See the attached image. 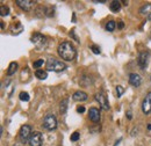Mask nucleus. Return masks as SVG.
Wrapping results in <instances>:
<instances>
[{"label":"nucleus","instance_id":"f257e3e1","mask_svg":"<svg viewBox=\"0 0 151 146\" xmlns=\"http://www.w3.org/2000/svg\"><path fill=\"white\" fill-rule=\"evenodd\" d=\"M58 55L62 59H64L66 62H72L77 56V51H76L75 47L72 45V43L63 42L58 47Z\"/></svg>","mask_w":151,"mask_h":146},{"label":"nucleus","instance_id":"f03ea898","mask_svg":"<svg viewBox=\"0 0 151 146\" xmlns=\"http://www.w3.org/2000/svg\"><path fill=\"white\" fill-rule=\"evenodd\" d=\"M47 69L48 71H54V72H62L66 69V65L64 62L56 59V58H49L47 62Z\"/></svg>","mask_w":151,"mask_h":146},{"label":"nucleus","instance_id":"7ed1b4c3","mask_svg":"<svg viewBox=\"0 0 151 146\" xmlns=\"http://www.w3.org/2000/svg\"><path fill=\"white\" fill-rule=\"evenodd\" d=\"M43 128L47 130H54L57 128V120L56 117L51 114H48L43 120Z\"/></svg>","mask_w":151,"mask_h":146},{"label":"nucleus","instance_id":"20e7f679","mask_svg":"<svg viewBox=\"0 0 151 146\" xmlns=\"http://www.w3.org/2000/svg\"><path fill=\"white\" fill-rule=\"evenodd\" d=\"M32 128H30V125H23L22 128L20 129V140L22 142V143H27V142H29V139H30V137H32Z\"/></svg>","mask_w":151,"mask_h":146},{"label":"nucleus","instance_id":"39448f33","mask_svg":"<svg viewBox=\"0 0 151 146\" xmlns=\"http://www.w3.org/2000/svg\"><path fill=\"white\" fill-rule=\"evenodd\" d=\"M95 100L99 102V104H100V107H101L102 109H105V110L109 109V103H108L107 96H106L102 92H99V93L95 94Z\"/></svg>","mask_w":151,"mask_h":146},{"label":"nucleus","instance_id":"423d86ee","mask_svg":"<svg viewBox=\"0 0 151 146\" xmlns=\"http://www.w3.org/2000/svg\"><path fill=\"white\" fill-rule=\"evenodd\" d=\"M32 42L34 43V45L35 47H37L38 49L40 48H44L45 47V44H47V38L43 36L42 34H34L33 36H32Z\"/></svg>","mask_w":151,"mask_h":146},{"label":"nucleus","instance_id":"0eeeda50","mask_svg":"<svg viewBox=\"0 0 151 146\" xmlns=\"http://www.w3.org/2000/svg\"><path fill=\"white\" fill-rule=\"evenodd\" d=\"M43 143V136L41 132H33L32 133V137L29 139V145L30 146H41Z\"/></svg>","mask_w":151,"mask_h":146},{"label":"nucleus","instance_id":"6e6552de","mask_svg":"<svg viewBox=\"0 0 151 146\" xmlns=\"http://www.w3.org/2000/svg\"><path fill=\"white\" fill-rule=\"evenodd\" d=\"M17 4L21 9L26 11V12H29L34 5H35V1H32V0H17Z\"/></svg>","mask_w":151,"mask_h":146},{"label":"nucleus","instance_id":"1a4fd4ad","mask_svg":"<svg viewBox=\"0 0 151 146\" xmlns=\"http://www.w3.org/2000/svg\"><path fill=\"white\" fill-rule=\"evenodd\" d=\"M142 111H143L145 115L151 112V92L147 94L145 99L143 100V103H142Z\"/></svg>","mask_w":151,"mask_h":146},{"label":"nucleus","instance_id":"9d476101","mask_svg":"<svg viewBox=\"0 0 151 146\" xmlns=\"http://www.w3.org/2000/svg\"><path fill=\"white\" fill-rule=\"evenodd\" d=\"M148 59H149V52H141V54H139L137 63H138V65H139V67H141L142 70L145 69V66H147V64H148Z\"/></svg>","mask_w":151,"mask_h":146},{"label":"nucleus","instance_id":"9b49d317","mask_svg":"<svg viewBox=\"0 0 151 146\" xmlns=\"http://www.w3.org/2000/svg\"><path fill=\"white\" fill-rule=\"evenodd\" d=\"M129 82L130 85H132L134 87H139L141 86V82H142V79L138 74L136 73H130L129 74Z\"/></svg>","mask_w":151,"mask_h":146},{"label":"nucleus","instance_id":"f8f14e48","mask_svg":"<svg viewBox=\"0 0 151 146\" xmlns=\"http://www.w3.org/2000/svg\"><path fill=\"white\" fill-rule=\"evenodd\" d=\"M139 13H141L144 18H147L148 20H151V2L150 4L143 5V6L141 7V9H139Z\"/></svg>","mask_w":151,"mask_h":146},{"label":"nucleus","instance_id":"ddd939ff","mask_svg":"<svg viewBox=\"0 0 151 146\" xmlns=\"http://www.w3.org/2000/svg\"><path fill=\"white\" fill-rule=\"evenodd\" d=\"M88 117H90V120H91L92 122L98 123V122L100 121V111H99V109H96V108H91L90 111H88Z\"/></svg>","mask_w":151,"mask_h":146},{"label":"nucleus","instance_id":"4468645a","mask_svg":"<svg viewBox=\"0 0 151 146\" xmlns=\"http://www.w3.org/2000/svg\"><path fill=\"white\" fill-rule=\"evenodd\" d=\"M72 97H73V100H75V101H86V100L88 99V95H87L85 92L78 91L73 94V96H72Z\"/></svg>","mask_w":151,"mask_h":146},{"label":"nucleus","instance_id":"2eb2a0df","mask_svg":"<svg viewBox=\"0 0 151 146\" xmlns=\"http://www.w3.org/2000/svg\"><path fill=\"white\" fill-rule=\"evenodd\" d=\"M18 70V63L17 62H12L8 66V70H7V75H13L14 73L17 72Z\"/></svg>","mask_w":151,"mask_h":146},{"label":"nucleus","instance_id":"dca6fc26","mask_svg":"<svg viewBox=\"0 0 151 146\" xmlns=\"http://www.w3.org/2000/svg\"><path fill=\"white\" fill-rule=\"evenodd\" d=\"M35 77L38 78L40 80H44V79L48 78V73H47V71H43V70H36Z\"/></svg>","mask_w":151,"mask_h":146},{"label":"nucleus","instance_id":"f3484780","mask_svg":"<svg viewBox=\"0 0 151 146\" xmlns=\"http://www.w3.org/2000/svg\"><path fill=\"white\" fill-rule=\"evenodd\" d=\"M120 8H121V4H120V1H112V4H111V11L114 12V13H116V12H119L120 11Z\"/></svg>","mask_w":151,"mask_h":146},{"label":"nucleus","instance_id":"a211bd4d","mask_svg":"<svg viewBox=\"0 0 151 146\" xmlns=\"http://www.w3.org/2000/svg\"><path fill=\"white\" fill-rule=\"evenodd\" d=\"M68 103H69V100H63V101L60 102V112H62V114H65V112H66Z\"/></svg>","mask_w":151,"mask_h":146},{"label":"nucleus","instance_id":"6ab92c4d","mask_svg":"<svg viewBox=\"0 0 151 146\" xmlns=\"http://www.w3.org/2000/svg\"><path fill=\"white\" fill-rule=\"evenodd\" d=\"M115 27H116V24H115L114 21H108L107 24H106V30L107 31H114Z\"/></svg>","mask_w":151,"mask_h":146},{"label":"nucleus","instance_id":"aec40b11","mask_svg":"<svg viewBox=\"0 0 151 146\" xmlns=\"http://www.w3.org/2000/svg\"><path fill=\"white\" fill-rule=\"evenodd\" d=\"M19 96H20V100L26 101V102H27V101H29V99H30V97H29V94H28L27 92H21Z\"/></svg>","mask_w":151,"mask_h":146},{"label":"nucleus","instance_id":"412c9836","mask_svg":"<svg viewBox=\"0 0 151 146\" xmlns=\"http://www.w3.org/2000/svg\"><path fill=\"white\" fill-rule=\"evenodd\" d=\"M43 64H44V60L43 59H37L36 62H34V69H40L41 66H43Z\"/></svg>","mask_w":151,"mask_h":146},{"label":"nucleus","instance_id":"4be33fe9","mask_svg":"<svg viewBox=\"0 0 151 146\" xmlns=\"http://www.w3.org/2000/svg\"><path fill=\"white\" fill-rule=\"evenodd\" d=\"M8 12H9V9H8V7H6V6H1V16H6V15H8Z\"/></svg>","mask_w":151,"mask_h":146},{"label":"nucleus","instance_id":"5701e85b","mask_svg":"<svg viewBox=\"0 0 151 146\" xmlns=\"http://www.w3.org/2000/svg\"><path fill=\"white\" fill-rule=\"evenodd\" d=\"M79 137H80V133L76 131V132H73V133L71 135V140H72V142H77V140L79 139Z\"/></svg>","mask_w":151,"mask_h":146},{"label":"nucleus","instance_id":"b1692460","mask_svg":"<svg viewBox=\"0 0 151 146\" xmlns=\"http://www.w3.org/2000/svg\"><path fill=\"white\" fill-rule=\"evenodd\" d=\"M116 93H117V96L120 97L123 93H124V88L122 86H116Z\"/></svg>","mask_w":151,"mask_h":146},{"label":"nucleus","instance_id":"393cba45","mask_svg":"<svg viewBox=\"0 0 151 146\" xmlns=\"http://www.w3.org/2000/svg\"><path fill=\"white\" fill-rule=\"evenodd\" d=\"M91 49H92V51H93L94 54H100V48H98L96 45H92Z\"/></svg>","mask_w":151,"mask_h":146},{"label":"nucleus","instance_id":"a878e982","mask_svg":"<svg viewBox=\"0 0 151 146\" xmlns=\"http://www.w3.org/2000/svg\"><path fill=\"white\" fill-rule=\"evenodd\" d=\"M70 36H72L76 39V41H77V42H79V41H78V38H77V36L75 35V30H71V33H70Z\"/></svg>","mask_w":151,"mask_h":146},{"label":"nucleus","instance_id":"bb28decb","mask_svg":"<svg viewBox=\"0 0 151 146\" xmlns=\"http://www.w3.org/2000/svg\"><path fill=\"white\" fill-rule=\"evenodd\" d=\"M77 111H78V112H84V111H85V108H84L83 106H81V107H78V108H77Z\"/></svg>","mask_w":151,"mask_h":146},{"label":"nucleus","instance_id":"cd10ccee","mask_svg":"<svg viewBox=\"0 0 151 146\" xmlns=\"http://www.w3.org/2000/svg\"><path fill=\"white\" fill-rule=\"evenodd\" d=\"M119 28H120V29H121V28H123V22H122V21H120V22H119Z\"/></svg>","mask_w":151,"mask_h":146},{"label":"nucleus","instance_id":"c85d7f7f","mask_svg":"<svg viewBox=\"0 0 151 146\" xmlns=\"http://www.w3.org/2000/svg\"><path fill=\"white\" fill-rule=\"evenodd\" d=\"M148 129H149V130H151V124H149V125H148Z\"/></svg>","mask_w":151,"mask_h":146}]
</instances>
